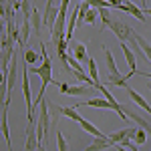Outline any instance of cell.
<instances>
[{
    "mask_svg": "<svg viewBox=\"0 0 151 151\" xmlns=\"http://www.w3.org/2000/svg\"><path fill=\"white\" fill-rule=\"evenodd\" d=\"M40 58H42L40 65H36V67H32V69H28L30 73L38 75L40 81H42V87H40V91H38V95H36V99H35V109H36V111H38V105L45 101V91H47V87L55 81V77H52V60H50V55L47 52L45 42H40Z\"/></svg>",
    "mask_w": 151,
    "mask_h": 151,
    "instance_id": "obj_1",
    "label": "cell"
},
{
    "mask_svg": "<svg viewBox=\"0 0 151 151\" xmlns=\"http://www.w3.org/2000/svg\"><path fill=\"white\" fill-rule=\"evenodd\" d=\"M48 103L50 101L45 99L42 103L38 105V121H36V137H38V143L48 139L50 137V131H52V117H50Z\"/></svg>",
    "mask_w": 151,
    "mask_h": 151,
    "instance_id": "obj_2",
    "label": "cell"
},
{
    "mask_svg": "<svg viewBox=\"0 0 151 151\" xmlns=\"http://www.w3.org/2000/svg\"><path fill=\"white\" fill-rule=\"evenodd\" d=\"M103 52H105V65H107V69H109V85H113V87H123V89H125L129 83H127V79L121 75L119 67L115 65L113 52L105 47V45H103Z\"/></svg>",
    "mask_w": 151,
    "mask_h": 151,
    "instance_id": "obj_3",
    "label": "cell"
},
{
    "mask_svg": "<svg viewBox=\"0 0 151 151\" xmlns=\"http://www.w3.org/2000/svg\"><path fill=\"white\" fill-rule=\"evenodd\" d=\"M58 89H60V93L63 95H73V97H89V95L93 93L95 87H91V85H85V83H81V85H69V83H57Z\"/></svg>",
    "mask_w": 151,
    "mask_h": 151,
    "instance_id": "obj_4",
    "label": "cell"
},
{
    "mask_svg": "<svg viewBox=\"0 0 151 151\" xmlns=\"http://www.w3.org/2000/svg\"><path fill=\"white\" fill-rule=\"evenodd\" d=\"M8 107H10V99H6V105L0 109V129H2V137L6 139V147H8V151H12L10 127H8Z\"/></svg>",
    "mask_w": 151,
    "mask_h": 151,
    "instance_id": "obj_5",
    "label": "cell"
},
{
    "mask_svg": "<svg viewBox=\"0 0 151 151\" xmlns=\"http://www.w3.org/2000/svg\"><path fill=\"white\" fill-rule=\"evenodd\" d=\"M38 137H36V121L26 125V141H24V151H36L38 149Z\"/></svg>",
    "mask_w": 151,
    "mask_h": 151,
    "instance_id": "obj_6",
    "label": "cell"
},
{
    "mask_svg": "<svg viewBox=\"0 0 151 151\" xmlns=\"http://www.w3.org/2000/svg\"><path fill=\"white\" fill-rule=\"evenodd\" d=\"M58 16V6L55 4V0H47V8H45V16H42V22L45 26L52 28L55 26V20Z\"/></svg>",
    "mask_w": 151,
    "mask_h": 151,
    "instance_id": "obj_7",
    "label": "cell"
},
{
    "mask_svg": "<svg viewBox=\"0 0 151 151\" xmlns=\"http://www.w3.org/2000/svg\"><path fill=\"white\" fill-rule=\"evenodd\" d=\"M115 147L117 145L109 139V135H105V137H95L93 143H91L85 151H107V149H115Z\"/></svg>",
    "mask_w": 151,
    "mask_h": 151,
    "instance_id": "obj_8",
    "label": "cell"
},
{
    "mask_svg": "<svg viewBox=\"0 0 151 151\" xmlns=\"http://www.w3.org/2000/svg\"><path fill=\"white\" fill-rule=\"evenodd\" d=\"M121 48H123V55H125V60H127V65H129V73L125 75V79H129V77H133L135 73H137V58H135V52L129 48L127 42H121Z\"/></svg>",
    "mask_w": 151,
    "mask_h": 151,
    "instance_id": "obj_9",
    "label": "cell"
},
{
    "mask_svg": "<svg viewBox=\"0 0 151 151\" xmlns=\"http://www.w3.org/2000/svg\"><path fill=\"white\" fill-rule=\"evenodd\" d=\"M137 131V127H125V129H119V131H115V133H111L109 135V139L113 141L115 145H123L127 139H131L133 137V133Z\"/></svg>",
    "mask_w": 151,
    "mask_h": 151,
    "instance_id": "obj_10",
    "label": "cell"
},
{
    "mask_svg": "<svg viewBox=\"0 0 151 151\" xmlns=\"http://www.w3.org/2000/svg\"><path fill=\"white\" fill-rule=\"evenodd\" d=\"M119 10H123V12H129V14H133V16H135V18L139 20V22H145V20H147V14H145V12L141 10L139 6H135L133 2H129V0H125V2L121 4V8H119Z\"/></svg>",
    "mask_w": 151,
    "mask_h": 151,
    "instance_id": "obj_11",
    "label": "cell"
},
{
    "mask_svg": "<svg viewBox=\"0 0 151 151\" xmlns=\"http://www.w3.org/2000/svg\"><path fill=\"white\" fill-rule=\"evenodd\" d=\"M125 89H127V93H129V97H131V101H133V103L137 105V107H141L143 111H147V113L151 115V105L147 103V101H145V99H143V97H141V95L137 93V91H135L133 87H129V85H127Z\"/></svg>",
    "mask_w": 151,
    "mask_h": 151,
    "instance_id": "obj_12",
    "label": "cell"
},
{
    "mask_svg": "<svg viewBox=\"0 0 151 151\" xmlns=\"http://www.w3.org/2000/svg\"><path fill=\"white\" fill-rule=\"evenodd\" d=\"M30 32H32V24H30V20H22V28H20V36H18V48L22 50L24 47H26V42H28V36H30Z\"/></svg>",
    "mask_w": 151,
    "mask_h": 151,
    "instance_id": "obj_13",
    "label": "cell"
},
{
    "mask_svg": "<svg viewBox=\"0 0 151 151\" xmlns=\"http://www.w3.org/2000/svg\"><path fill=\"white\" fill-rule=\"evenodd\" d=\"M70 48H73V57L77 58L79 63H85L87 58H89V52H87V47L83 45V42H73L70 40V45H69Z\"/></svg>",
    "mask_w": 151,
    "mask_h": 151,
    "instance_id": "obj_14",
    "label": "cell"
},
{
    "mask_svg": "<svg viewBox=\"0 0 151 151\" xmlns=\"http://www.w3.org/2000/svg\"><path fill=\"white\" fill-rule=\"evenodd\" d=\"M85 107H97V109H109V111H113V105L109 103L105 97H97V99H87V103H81Z\"/></svg>",
    "mask_w": 151,
    "mask_h": 151,
    "instance_id": "obj_15",
    "label": "cell"
},
{
    "mask_svg": "<svg viewBox=\"0 0 151 151\" xmlns=\"http://www.w3.org/2000/svg\"><path fill=\"white\" fill-rule=\"evenodd\" d=\"M87 65H89V77H91V81H93L95 85V89L101 85V79H99V69H97V63H95V58L93 57H89L87 58Z\"/></svg>",
    "mask_w": 151,
    "mask_h": 151,
    "instance_id": "obj_16",
    "label": "cell"
},
{
    "mask_svg": "<svg viewBox=\"0 0 151 151\" xmlns=\"http://www.w3.org/2000/svg\"><path fill=\"white\" fill-rule=\"evenodd\" d=\"M58 111H60V115L69 117L70 121H77V123H81L85 117H81L77 113V107H63V105H58Z\"/></svg>",
    "mask_w": 151,
    "mask_h": 151,
    "instance_id": "obj_17",
    "label": "cell"
},
{
    "mask_svg": "<svg viewBox=\"0 0 151 151\" xmlns=\"http://www.w3.org/2000/svg\"><path fill=\"white\" fill-rule=\"evenodd\" d=\"M135 40H137V45H139L141 52L145 55V58H147V60L151 63V45H149V42H147V40H145V38H143V36L139 35V32L135 35Z\"/></svg>",
    "mask_w": 151,
    "mask_h": 151,
    "instance_id": "obj_18",
    "label": "cell"
},
{
    "mask_svg": "<svg viewBox=\"0 0 151 151\" xmlns=\"http://www.w3.org/2000/svg\"><path fill=\"white\" fill-rule=\"evenodd\" d=\"M79 125H81V127H83V131H87V133H91L93 137H105L103 133H101L99 129L95 127V125H93V123H91V121H87V119H83V121H81V123H79Z\"/></svg>",
    "mask_w": 151,
    "mask_h": 151,
    "instance_id": "obj_19",
    "label": "cell"
},
{
    "mask_svg": "<svg viewBox=\"0 0 151 151\" xmlns=\"http://www.w3.org/2000/svg\"><path fill=\"white\" fill-rule=\"evenodd\" d=\"M40 20H42V16H40V14H38V10L35 8L32 18H30V24H32V32H35L36 38H40Z\"/></svg>",
    "mask_w": 151,
    "mask_h": 151,
    "instance_id": "obj_20",
    "label": "cell"
},
{
    "mask_svg": "<svg viewBox=\"0 0 151 151\" xmlns=\"http://www.w3.org/2000/svg\"><path fill=\"white\" fill-rule=\"evenodd\" d=\"M131 141L135 143V145H143L145 141H147V131H143V129H137L135 133H133V137H131Z\"/></svg>",
    "mask_w": 151,
    "mask_h": 151,
    "instance_id": "obj_21",
    "label": "cell"
},
{
    "mask_svg": "<svg viewBox=\"0 0 151 151\" xmlns=\"http://www.w3.org/2000/svg\"><path fill=\"white\" fill-rule=\"evenodd\" d=\"M22 58H24V63H26V65H35L36 60H38V55H36L35 50H30V48H28V50H24Z\"/></svg>",
    "mask_w": 151,
    "mask_h": 151,
    "instance_id": "obj_22",
    "label": "cell"
},
{
    "mask_svg": "<svg viewBox=\"0 0 151 151\" xmlns=\"http://www.w3.org/2000/svg\"><path fill=\"white\" fill-rule=\"evenodd\" d=\"M97 16H99V10H97V8H89L87 14H85V22L87 24H95L97 22Z\"/></svg>",
    "mask_w": 151,
    "mask_h": 151,
    "instance_id": "obj_23",
    "label": "cell"
},
{
    "mask_svg": "<svg viewBox=\"0 0 151 151\" xmlns=\"http://www.w3.org/2000/svg\"><path fill=\"white\" fill-rule=\"evenodd\" d=\"M57 147H58V151H69V145H67V141H65L60 131L57 133Z\"/></svg>",
    "mask_w": 151,
    "mask_h": 151,
    "instance_id": "obj_24",
    "label": "cell"
},
{
    "mask_svg": "<svg viewBox=\"0 0 151 151\" xmlns=\"http://www.w3.org/2000/svg\"><path fill=\"white\" fill-rule=\"evenodd\" d=\"M107 2L111 4V8H117V10H119V8H121V4H123L125 0H107Z\"/></svg>",
    "mask_w": 151,
    "mask_h": 151,
    "instance_id": "obj_25",
    "label": "cell"
},
{
    "mask_svg": "<svg viewBox=\"0 0 151 151\" xmlns=\"http://www.w3.org/2000/svg\"><path fill=\"white\" fill-rule=\"evenodd\" d=\"M139 8L141 10H147L149 6H147V0H139Z\"/></svg>",
    "mask_w": 151,
    "mask_h": 151,
    "instance_id": "obj_26",
    "label": "cell"
},
{
    "mask_svg": "<svg viewBox=\"0 0 151 151\" xmlns=\"http://www.w3.org/2000/svg\"><path fill=\"white\" fill-rule=\"evenodd\" d=\"M6 30V24H4V18L0 16V32H4Z\"/></svg>",
    "mask_w": 151,
    "mask_h": 151,
    "instance_id": "obj_27",
    "label": "cell"
},
{
    "mask_svg": "<svg viewBox=\"0 0 151 151\" xmlns=\"http://www.w3.org/2000/svg\"><path fill=\"white\" fill-rule=\"evenodd\" d=\"M4 83H6V75L0 70V85H4Z\"/></svg>",
    "mask_w": 151,
    "mask_h": 151,
    "instance_id": "obj_28",
    "label": "cell"
},
{
    "mask_svg": "<svg viewBox=\"0 0 151 151\" xmlns=\"http://www.w3.org/2000/svg\"><path fill=\"white\" fill-rule=\"evenodd\" d=\"M135 75H143V77H147V79H151V73H141V70H137Z\"/></svg>",
    "mask_w": 151,
    "mask_h": 151,
    "instance_id": "obj_29",
    "label": "cell"
},
{
    "mask_svg": "<svg viewBox=\"0 0 151 151\" xmlns=\"http://www.w3.org/2000/svg\"><path fill=\"white\" fill-rule=\"evenodd\" d=\"M36 151H48V149L45 147V145H42V143H40V145H38V149H36Z\"/></svg>",
    "mask_w": 151,
    "mask_h": 151,
    "instance_id": "obj_30",
    "label": "cell"
},
{
    "mask_svg": "<svg viewBox=\"0 0 151 151\" xmlns=\"http://www.w3.org/2000/svg\"><path fill=\"white\" fill-rule=\"evenodd\" d=\"M143 12H145L147 16H151V6H149V8H147V10H143Z\"/></svg>",
    "mask_w": 151,
    "mask_h": 151,
    "instance_id": "obj_31",
    "label": "cell"
},
{
    "mask_svg": "<svg viewBox=\"0 0 151 151\" xmlns=\"http://www.w3.org/2000/svg\"><path fill=\"white\" fill-rule=\"evenodd\" d=\"M0 131H2V129H0Z\"/></svg>",
    "mask_w": 151,
    "mask_h": 151,
    "instance_id": "obj_32",
    "label": "cell"
}]
</instances>
